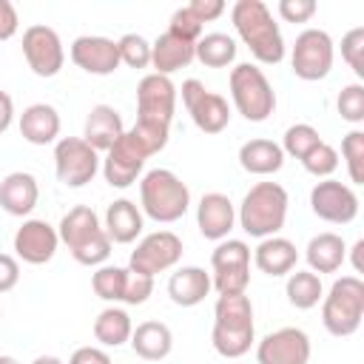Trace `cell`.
Returning <instances> with one entry per match:
<instances>
[{"label":"cell","mask_w":364,"mask_h":364,"mask_svg":"<svg viewBox=\"0 0 364 364\" xmlns=\"http://www.w3.org/2000/svg\"><path fill=\"white\" fill-rule=\"evenodd\" d=\"M230 20L236 34L259 63L276 65L284 60V37L262 0H236L230 9Z\"/></svg>","instance_id":"6da1fadb"},{"label":"cell","mask_w":364,"mask_h":364,"mask_svg":"<svg viewBox=\"0 0 364 364\" xmlns=\"http://www.w3.org/2000/svg\"><path fill=\"white\" fill-rule=\"evenodd\" d=\"M60 242L71 250V256L85 267H100L111 256V239L100 225V216L88 205L71 208L57 228Z\"/></svg>","instance_id":"7a4b0ae2"},{"label":"cell","mask_w":364,"mask_h":364,"mask_svg":"<svg viewBox=\"0 0 364 364\" xmlns=\"http://www.w3.org/2000/svg\"><path fill=\"white\" fill-rule=\"evenodd\" d=\"M287 205V191L279 182H256L239 205V225L253 239L276 236L284 228Z\"/></svg>","instance_id":"3957f363"},{"label":"cell","mask_w":364,"mask_h":364,"mask_svg":"<svg viewBox=\"0 0 364 364\" xmlns=\"http://www.w3.org/2000/svg\"><path fill=\"white\" fill-rule=\"evenodd\" d=\"M139 199H142L145 216H151L154 222L171 225L185 216V210L191 205V191L173 171L154 168L139 182Z\"/></svg>","instance_id":"277c9868"},{"label":"cell","mask_w":364,"mask_h":364,"mask_svg":"<svg viewBox=\"0 0 364 364\" xmlns=\"http://www.w3.org/2000/svg\"><path fill=\"white\" fill-rule=\"evenodd\" d=\"M321 321L324 330L336 338H347L361 327L364 318V282L358 276H341L321 296Z\"/></svg>","instance_id":"5b68a950"},{"label":"cell","mask_w":364,"mask_h":364,"mask_svg":"<svg viewBox=\"0 0 364 364\" xmlns=\"http://www.w3.org/2000/svg\"><path fill=\"white\" fill-rule=\"evenodd\" d=\"M230 97L236 111L247 122H264L276 108L273 85L267 82L264 71L256 68L253 63H239L230 71Z\"/></svg>","instance_id":"8992f818"},{"label":"cell","mask_w":364,"mask_h":364,"mask_svg":"<svg viewBox=\"0 0 364 364\" xmlns=\"http://www.w3.org/2000/svg\"><path fill=\"white\" fill-rule=\"evenodd\" d=\"M210 284L219 296L247 293L250 284V247L242 239H222L210 253Z\"/></svg>","instance_id":"52a82bcc"},{"label":"cell","mask_w":364,"mask_h":364,"mask_svg":"<svg viewBox=\"0 0 364 364\" xmlns=\"http://www.w3.org/2000/svg\"><path fill=\"white\" fill-rule=\"evenodd\" d=\"M333 54H336L333 37L324 28H304L296 37L293 51H290L293 74L299 80H307V82L324 80L333 68Z\"/></svg>","instance_id":"ba28073f"},{"label":"cell","mask_w":364,"mask_h":364,"mask_svg":"<svg viewBox=\"0 0 364 364\" xmlns=\"http://www.w3.org/2000/svg\"><path fill=\"white\" fill-rule=\"evenodd\" d=\"M54 171L65 188H82L97 176L100 154L82 136H63L54 145Z\"/></svg>","instance_id":"9c48e42d"},{"label":"cell","mask_w":364,"mask_h":364,"mask_svg":"<svg viewBox=\"0 0 364 364\" xmlns=\"http://www.w3.org/2000/svg\"><path fill=\"white\" fill-rule=\"evenodd\" d=\"M182 102L202 134H222L230 122V105L222 94H213L199 80L182 82Z\"/></svg>","instance_id":"30bf717a"},{"label":"cell","mask_w":364,"mask_h":364,"mask_svg":"<svg viewBox=\"0 0 364 364\" xmlns=\"http://www.w3.org/2000/svg\"><path fill=\"white\" fill-rule=\"evenodd\" d=\"M179 259H182V239L171 230H156V233H148L136 245V250H131L128 267L145 276H156L171 270Z\"/></svg>","instance_id":"8fae6325"},{"label":"cell","mask_w":364,"mask_h":364,"mask_svg":"<svg viewBox=\"0 0 364 364\" xmlns=\"http://www.w3.org/2000/svg\"><path fill=\"white\" fill-rule=\"evenodd\" d=\"M23 57L37 77H57L65 63L60 34L51 26H28L23 31Z\"/></svg>","instance_id":"7c38bea8"},{"label":"cell","mask_w":364,"mask_h":364,"mask_svg":"<svg viewBox=\"0 0 364 364\" xmlns=\"http://www.w3.org/2000/svg\"><path fill=\"white\" fill-rule=\"evenodd\" d=\"M176 111V85L171 77L162 74H145L136 85V119L168 125Z\"/></svg>","instance_id":"4fadbf2b"},{"label":"cell","mask_w":364,"mask_h":364,"mask_svg":"<svg viewBox=\"0 0 364 364\" xmlns=\"http://www.w3.org/2000/svg\"><path fill=\"white\" fill-rule=\"evenodd\" d=\"M310 208L318 219L330 225H350L358 216V196L350 185L338 179H321L310 191Z\"/></svg>","instance_id":"5bb4252c"},{"label":"cell","mask_w":364,"mask_h":364,"mask_svg":"<svg viewBox=\"0 0 364 364\" xmlns=\"http://www.w3.org/2000/svg\"><path fill=\"white\" fill-rule=\"evenodd\" d=\"M310 338L299 327H282L267 333L256 347V364H307Z\"/></svg>","instance_id":"9a60e30c"},{"label":"cell","mask_w":364,"mask_h":364,"mask_svg":"<svg viewBox=\"0 0 364 364\" xmlns=\"http://www.w3.org/2000/svg\"><path fill=\"white\" fill-rule=\"evenodd\" d=\"M71 60L85 74L108 77L119 68V48H117V40H111V37L82 34L71 43Z\"/></svg>","instance_id":"2e32d148"},{"label":"cell","mask_w":364,"mask_h":364,"mask_svg":"<svg viewBox=\"0 0 364 364\" xmlns=\"http://www.w3.org/2000/svg\"><path fill=\"white\" fill-rule=\"evenodd\" d=\"M60 245L57 228H51L46 219H26L14 233V253L26 264H46L54 259Z\"/></svg>","instance_id":"e0dca14e"},{"label":"cell","mask_w":364,"mask_h":364,"mask_svg":"<svg viewBox=\"0 0 364 364\" xmlns=\"http://www.w3.org/2000/svg\"><path fill=\"white\" fill-rule=\"evenodd\" d=\"M108 156L102 159V173H105V182L111 188H128L136 182V176L142 173V165H145V154L142 148L128 136V131L114 142L111 151H105Z\"/></svg>","instance_id":"ac0fdd59"},{"label":"cell","mask_w":364,"mask_h":364,"mask_svg":"<svg viewBox=\"0 0 364 364\" xmlns=\"http://www.w3.org/2000/svg\"><path fill=\"white\" fill-rule=\"evenodd\" d=\"M233 222H236V210H233V202L225 193L210 191L199 199L196 225H199V233L205 239H210V242L228 239V233L233 230Z\"/></svg>","instance_id":"d6986e66"},{"label":"cell","mask_w":364,"mask_h":364,"mask_svg":"<svg viewBox=\"0 0 364 364\" xmlns=\"http://www.w3.org/2000/svg\"><path fill=\"white\" fill-rule=\"evenodd\" d=\"M125 134V125H122V117L117 108L100 102L88 111L85 117V128H82V139L100 154V151H111L114 142Z\"/></svg>","instance_id":"ffe728a7"},{"label":"cell","mask_w":364,"mask_h":364,"mask_svg":"<svg viewBox=\"0 0 364 364\" xmlns=\"http://www.w3.org/2000/svg\"><path fill=\"white\" fill-rule=\"evenodd\" d=\"M37 196H40L37 179L26 171H14L0 182V208L11 216H28L37 205Z\"/></svg>","instance_id":"44dd1931"},{"label":"cell","mask_w":364,"mask_h":364,"mask_svg":"<svg viewBox=\"0 0 364 364\" xmlns=\"http://www.w3.org/2000/svg\"><path fill=\"white\" fill-rule=\"evenodd\" d=\"M193 46L196 43H188L171 31H162L154 43H151V65H154V74H162V77H171L173 71L185 68L193 57Z\"/></svg>","instance_id":"7402d4cb"},{"label":"cell","mask_w":364,"mask_h":364,"mask_svg":"<svg viewBox=\"0 0 364 364\" xmlns=\"http://www.w3.org/2000/svg\"><path fill=\"white\" fill-rule=\"evenodd\" d=\"M296 259H299V250H296V245H293L290 239H284V236H267V239H262V242L256 245V250H253L256 267H259L264 276H273V279L293 273Z\"/></svg>","instance_id":"603a6c76"},{"label":"cell","mask_w":364,"mask_h":364,"mask_svg":"<svg viewBox=\"0 0 364 364\" xmlns=\"http://www.w3.org/2000/svg\"><path fill=\"white\" fill-rule=\"evenodd\" d=\"M210 273H205L202 267L196 264H188V267H179L176 273H171L168 279V296L173 304L179 307H196L205 301V296L210 293Z\"/></svg>","instance_id":"cb8c5ba5"},{"label":"cell","mask_w":364,"mask_h":364,"mask_svg":"<svg viewBox=\"0 0 364 364\" xmlns=\"http://www.w3.org/2000/svg\"><path fill=\"white\" fill-rule=\"evenodd\" d=\"M20 136L31 145H48L60 136V114L48 102H34L20 114Z\"/></svg>","instance_id":"d4e9b609"},{"label":"cell","mask_w":364,"mask_h":364,"mask_svg":"<svg viewBox=\"0 0 364 364\" xmlns=\"http://www.w3.org/2000/svg\"><path fill=\"white\" fill-rule=\"evenodd\" d=\"M131 350L145 361H162L173 350V333L165 321H142L131 333Z\"/></svg>","instance_id":"484cf974"},{"label":"cell","mask_w":364,"mask_h":364,"mask_svg":"<svg viewBox=\"0 0 364 364\" xmlns=\"http://www.w3.org/2000/svg\"><path fill=\"white\" fill-rule=\"evenodd\" d=\"M142 210L131 202V199H114L105 210V233L111 239V245H131L139 233H142Z\"/></svg>","instance_id":"4316f807"},{"label":"cell","mask_w":364,"mask_h":364,"mask_svg":"<svg viewBox=\"0 0 364 364\" xmlns=\"http://www.w3.org/2000/svg\"><path fill=\"white\" fill-rule=\"evenodd\" d=\"M239 165L247 173L256 176H270L276 171H282L284 165V151L282 145H276L273 139H247L239 148Z\"/></svg>","instance_id":"83f0119b"},{"label":"cell","mask_w":364,"mask_h":364,"mask_svg":"<svg viewBox=\"0 0 364 364\" xmlns=\"http://www.w3.org/2000/svg\"><path fill=\"white\" fill-rule=\"evenodd\" d=\"M304 259H307L313 273H336L347 259V245L338 233L327 230V233H318L307 242Z\"/></svg>","instance_id":"f1b7e54d"},{"label":"cell","mask_w":364,"mask_h":364,"mask_svg":"<svg viewBox=\"0 0 364 364\" xmlns=\"http://www.w3.org/2000/svg\"><path fill=\"white\" fill-rule=\"evenodd\" d=\"M131 333H134V324L122 307H105L94 318V338L102 347H122L125 341H131Z\"/></svg>","instance_id":"f546056e"},{"label":"cell","mask_w":364,"mask_h":364,"mask_svg":"<svg viewBox=\"0 0 364 364\" xmlns=\"http://www.w3.org/2000/svg\"><path fill=\"white\" fill-rule=\"evenodd\" d=\"M193 57L208 68H225L236 60V40L225 31L202 34L193 46Z\"/></svg>","instance_id":"4dcf8cb0"},{"label":"cell","mask_w":364,"mask_h":364,"mask_svg":"<svg viewBox=\"0 0 364 364\" xmlns=\"http://www.w3.org/2000/svg\"><path fill=\"white\" fill-rule=\"evenodd\" d=\"M213 324L219 327H233V330H247L253 327V304L247 293L236 296H219L213 307Z\"/></svg>","instance_id":"1f68e13d"},{"label":"cell","mask_w":364,"mask_h":364,"mask_svg":"<svg viewBox=\"0 0 364 364\" xmlns=\"http://www.w3.org/2000/svg\"><path fill=\"white\" fill-rule=\"evenodd\" d=\"M284 293H287V301L296 310H310V307H316L321 301L324 287H321L318 273H313V270H296V273L287 276Z\"/></svg>","instance_id":"d6a6232c"},{"label":"cell","mask_w":364,"mask_h":364,"mask_svg":"<svg viewBox=\"0 0 364 364\" xmlns=\"http://www.w3.org/2000/svg\"><path fill=\"white\" fill-rule=\"evenodd\" d=\"M210 341H213V350H216L222 358H242V355L250 350V344H253V327H247V330H233V327H219V324H213Z\"/></svg>","instance_id":"836d02e7"},{"label":"cell","mask_w":364,"mask_h":364,"mask_svg":"<svg viewBox=\"0 0 364 364\" xmlns=\"http://www.w3.org/2000/svg\"><path fill=\"white\" fill-rule=\"evenodd\" d=\"M91 287L102 301H122V296H125V267L100 264L91 276Z\"/></svg>","instance_id":"e575fe53"},{"label":"cell","mask_w":364,"mask_h":364,"mask_svg":"<svg viewBox=\"0 0 364 364\" xmlns=\"http://www.w3.org/2000/svg\"><path fill=\"white\" fill-rule=\"evenodd\" d=\"M318 142H321V136H318V131H316L313 125H307V122H296V125H290V128L284 131L282 151H284L287 156H293V159L301 162Z\"/></svg>","instance_id":"d590c367"},{"label":"cell","mask_w":364,"mask_h":364,"mask_svg":"<svg viewBox=\"0 0 364 364\" xmlns=\"http://www.w3.org/2000/svg\"><path fill=\"white\" fill-rule=\"evenodd\" d=\"M128 136L142 148L145 156H154V154H159V151L168 145V125H156V122H142V119H136V122L128 128Z\"/></svg>","instance_id":"8d00e7d4"},{"label":"cell","mask_w":364,"mask_h":364,"mask_svg":"<svg viewBox=\"0 0 364 364\" xmlns=\"http://www.w3.org/2000/svg\"><path fill=\"white\" fill-rule=\"evenodd\" d=\"M119 48V63H125L128 68H148L151 65V43L142 34H122L117 40Z\"/></svg>","instance_id":"74e56055"},{"label":"cell","mask_w":364,"mask_h":364,"mask_svg":"<svg viewBox=\"0 0 364 364\" xmlns=\"http://www.w3.org/2000/svg\"><path fill=\"white\" fill-rule=\"evenodd\" d=\"M341 156H344V162H347L350 182L361 185V182H364V131L353 128V131L341 139Z\"/></svg>","instance_id":"f35d334b"},{"label":"cell","mask_w":364,"mask_h":364,"mask_svg":"<svg viewBox=\"0 0 364 364\" xmlns=\"http://www.w3.org/2000/svg\"><path fill=\"white\" fill-rule=\"evenodd\" d=\"M301 165H304V171H307L310 176H316V179H330V173L338 168V151L321 139V142L301 159Z\"/></svg>","instance_id":"ab89813d"},{"label":"cell","mask_w":364,"mask_h":364,"mask_svg":"<svg viewBox=\"0 0 364 364\" xmlns=\"http://www.w3.org/2000/svg\"><path fill=\"white\" fill-rule=\"evenodd\" d=\"M336 105H338L341 119H347V122H353V125L364 122V85H361V82L344 85L341 94H338V100H336Z\"/></svg>","instance_id":"60d3db41"},{"label":"cell","mask_w":364,"mask_h":364,"mask_svg":"<svg viewBox=\"0 0 364 364\" xmlns=\"http://www.w3.org/2000/svg\"><path fill=\"white\" fill-rule=\"evenodd\" d=\"M341 57L355 71V77H364V28L355 26L341 37Z\"/></svg>","instance_id":"b9f144b4"},{"label":"cell","mask_w":364,"mask_h":364,"mask_svg":"<svg viewBox=\"0 0 364 364\" xmlns=\"http://www.w3.org/2000/svg\"><path fill=\"white\" fill-rule=\"evenodd\" d=\"M151 293H154V276H145V273H136V270L125 267V296H122V301L125 304H145Z\"/></svg>","instance_id":"7bdbcfd3"},{"label":"cell","mask_w":364,"mask_h":364,"mask_svg":"<svg viewBox=\"0 0 364 364\" xmlns=\"http://www.w3.org/2000/svg\"><path fill=\"white\" fill-rule=\"evenodd\" d=\"M168 31H171V34H176V37H182V40H188V43H196V40L202 37V23L191 14V9H188V6H182V9H176V11L171 14Z\"/></svg>","instance_id":"ee69618b"},{"label":"cell","mask_w":364,"mask_h":364,"mask_svg":"<svg viewBox=\"0 0 364 364\" xmlns=\"http://www.w3.org/2000/svg\"><path fill=\"white\" fill-rule=\"evenodd\" d=\"M279 17L284 23H307L316 14V3L313 0H279Z\"/></svg>","instance_id":"f6af8a7d"},{"label":"cell","mask_w":364,"mask_h":364,"mask_svg":"<svg viewBox=\"0 0 364 364\" xmlns=\"http://www.w3.org/2000/svg\"><path fill=\"white\" fill-rule=\"evenodd\" d=\"M188 9H191V14L205 26V23H210V20L222 17L225 3H222V0H191V3H188Z\"/></svg>","instance_id":"bcb514c9"},{"label":"cell","mask_w":364,"mask_h":364,"mask_svg":"<svg viewBox=\"0 0 364 364\" xmlns=\"http://www.w3.org/2000/svg\"><path fill=\"white\" fill-rule=\"evenodd\" d=\"M20 282V264L14 256L9 253H0V293H9L14 290Z\"/></svg>","instance_id":"7dc6e473"},{"label":"cell","mask_w":364,"mask_h":364,"mask_svg":"<svg viewBox=\"0 0 364 364\" xmlns=\"http://www.w3.org/2000/svg\"><path fill=\"white\" fill-rule=\"evenodd\" d=\"M17 26H20L17 9L9 0H0V43L3 40H11L17 34Z\"/></svg>","instance_id":"c3c4849f"},{"label":"cell","mask_w":364,"mask_h":364,"mask_svg":"<svg viewBox=\"0 0 364 364\" xmlns=\"http://www.w3.org/2000/svg\"><path fill=\"white\" fill-rule=\"evenodd\" d=\"M68 364H111V355L100 347H80L71 353Z\"/></svg>","instance_id":"681fc988"},{"label":"cell","mask_w":364,"mask_h":364,"mask_svg":"<svg viewBox=\"0 0 364 364\" xmlns=\"http://www.w3.org/2000/svg\"><path fill=\"white\" fill-rule=\"evenodd\" d=\"M11 119H14V102H11V97L6 91H0V134L9 131Z\"/></svg>","instance_id":"f907efd6"},{"label":"cell","mask_w":364,"mask_h":364,"mask_svg":"<svg viewBox=\"0 0 364 364\" xmlns=\"http://www.w3.org/2000/svg\"><path fill=\"white\" fill-rule=\"evenodd\" d=\"M361 250H364V239H358L353 245V267H355V273H361Z\"/></svg>","instance_id":"816d5d0a"},{"label":"cell","mask_w":364,"mask_h":364,"mask_svg":"<svg viewBox=\"0 0 364 364\" xmlns=\"http://www.w3.org/2000/svg\"><path fill=\"white\" fill-rule=\"evenodd\" d=\"M31 364H63V361H60L57 355H37Z\"/></svg>","instance_id":"f5cc1de1"},{"label":"cell","mask_w":364,"mask_h":364,"mask_svg":"<svg viewBox=\"0 0 364 364\" xmlns=\"http://www.w3.org/2000/svg\"><path fill=\"white\" fill-rule=\"evenodd\" d=\"M0 364H20L17 358H11V355H0Z\"/></svg>","instance_id":"db71d44e"},{"label":"cell","mask_w":364,"mask_h":364,"mask_svg":"<svg viewBox=\"0 0 364 364\" xmlns=\"http://www.w3.org/2000/svg\"><path fill=\"white\" fill-rule=\"evenodd\" d=\"M0 316H3V310H0Z\"/></svg>","instance_id":"11a10c76"}]
</instances>
